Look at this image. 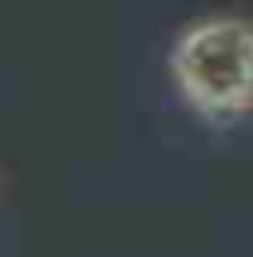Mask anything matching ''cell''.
<instances>
[{
  "instance_id": "6da1fadb",
  "label": "cell",
  "mask_w": 253,
  "mask_h": 257,
  "mask_svg": "<svg viewBox=\"0 0 253 257\" xmlns=\"http://www.w3.org/2000/svg\"><path fill=\"white\" fill-rule=\"evenodd\" d=\"M170 79L190 111L233 123L253 111V20L206 16L170 44Z\"/></svg>"
}]
</instances>
